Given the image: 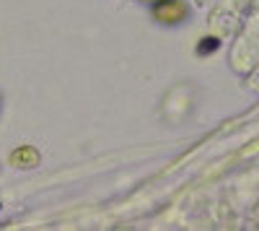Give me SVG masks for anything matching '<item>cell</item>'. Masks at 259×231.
I'll return each mask as SVG.
<instances>
[{
    "mask_svg": "<svg viewBox=\"0 0 259 231\" xmlns=\"http://www.w3.org/2000/svg\"><path fill=\"white\" fill-rule=\"evenodd\" d=\"M145 3H158V0H145Z\"/></svg>",
    "mask_w": 259,
    "mask_h": 231,
    "instance_id": "277c9868",
    "label": "cell"
},
{
    "mask_svg": "<svg viewBox=\"0 0 259 231\" xmlns=\"http://www.w3.org/2000/svg\"><path fill=\"white\" fill-rule=\"evenodd\" d=\"M153 16L161 24H179L187 18V6L182 0H158V6L153 8Z\"/></svg>",
    "mask_w": 259,
    "mask_h": 231,
    "instance_id": "6da1fadb",
    "label": "cell"
},
{
    "mask_svg": "<svg viewBox=\"0 0 259 231\" xmlns=\"http://www.w3.org/2000/svg\"><path fill=\"white\" fill-rule=\"evenodd\" d=\"M221 47V42L215 39V36H205V42H200V47H197V52L200 55H207V52H212V50H218Z\"/></svg>",
    "mask_w": 259,
    "mask_h": 231,
    "instance_id": "3957f363",
    "label": "cell"
},
{
    "mask_svg": "<svg viewBox=\"0 0 259 231\" xmlns=\"http://www.w3.org/2000/svg\"><path fill=\"white\" fill-rule=\"evenodd\" d=\"M11 164H16V166H36L39 153H36V148H31V145H24V148H16L11 153Z\"/></svg>",
    "mask_w": 259,
    "mask_h": 231,
    "instance_id": "7a4b0ae2",
    "label": "cell"
}]
</instances>
